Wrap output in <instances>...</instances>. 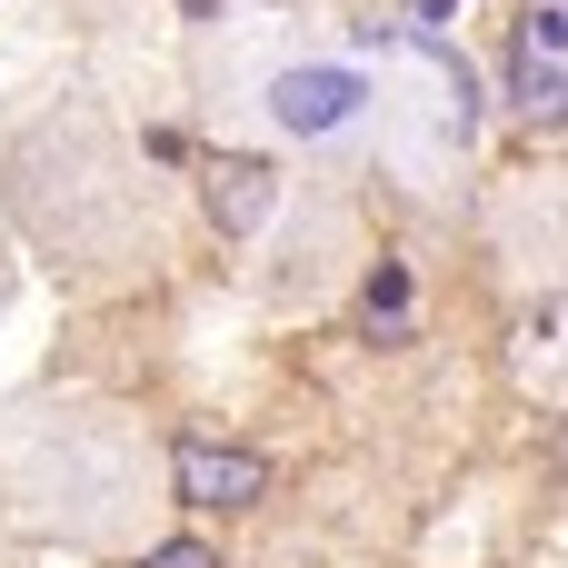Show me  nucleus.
<instances>
[{
	"label": "nucleus",
	"mask_w": 568,
	"mask_h": 568,
	"mask_svg": "<svg viewBox=\"0 0 568 568\" xmlns=\"http://www.w3.org/2000/svg\"><path fill=\"white\" fill-rule=\"evenodd\" d=\"M509 100H519L529 120H559L568 110V10L559 0H539V10L519 20V40H509Z\"/></svg>",
	"instance_id": "obj_3"
},
{
	"label": "nucleus",
	"mask_w": 568,
	"mask_h": 568,
	"mask_svg": "<svg viewBox=\"0 0 568 568\" xmlns=\"http://www.w3.org/2000/svg\"><path fill=\"white\" fill-rule=\"evenodd\" d=\"M200 180H210L200 200H210V230H220V240H260V230H270V210H280V170H270V160L220 150Z\"/></svg>",
	"instance_id": "obj_4"
},
{
	"label": "nucleus",
	"mask_w": 568,
	"mask_h": 568,
	"mask_svg": "<svg viewBox=\"0 0 568 568\" xmlns=\"http://www.w3.org/2000/svg\"><path fill=\"white\" fill-rule=\"evenodd\" d=\"M399 310H409V270H399V260H379V270H369V320H389V339H409V320H399Z\"/></svg>",
	"instance_id": "obj_5"
},
{
	"label": "nucleus",
	"mask_w": 568,
	"mask_h": 568,
	"mask_svg": "<svg viewBox=\"0 0 568 568\" xmlns=\"http://www.w3.org/2000/svg\"><path fill=\"white\" fill-rule=\"evenodd\" d=\"M170 489H180V509H220V519H240V509H260V499L280 489V469H270L260 449H240V439L180 429V439H170Z\"/></svg>",
	"instance_id": "obj_1"
},
{
	"label": "nucleus",
	"mask_w": 568,
	"mask_h": 568,
	"mask_svg": "<svg viewBox=\"0 0 568 568\" xmlns=\"http://www.w3.org/2000/svg\"><path fill=\"white\" fill-rule=\"evenodd\" d=\"M140 568H220L210 539H160V549H140Z\"/></svg>",
	"instance_id": "obj_6"
},
{
	"label": "nucleus",
	"mask_w": 568,
	"mask_h": 568,
	"mask_svg": "<svg viewBox=\"0 0 568 568\" xmlns=\"http://www.w3.org/2000/svg\"><path fill=\"white\" fill-rule=\"evenodd\" d=\"M359 110H369V90L339 60H310V70H280L270 80V120L290 140H339V130H359Z\"/></svg>",
	"instance_id": "obj_2"
}]
</instances>
